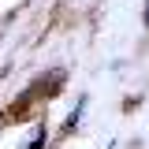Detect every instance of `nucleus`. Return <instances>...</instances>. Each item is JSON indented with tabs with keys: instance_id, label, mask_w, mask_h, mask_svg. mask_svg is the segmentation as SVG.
<instances>
[{
	"instance_id": "nucleus-1",
	"label": "nucleus",
	"mask_w": 149,
	"mask_h": 149,
	"mask_svg": "<svg viewBox=\"0 0 149 149\" xmlns=\"http://www.w3.org/2000/svg\"><path fill=\"white\" fill-rule=\"evenodd\" d=\"M146 26H149V8H146Z\"/></svg>"
}]
</instances>
